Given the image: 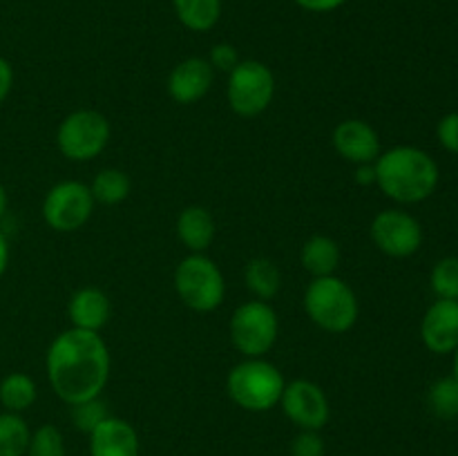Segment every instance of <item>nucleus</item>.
I'll return each instance as SVG.
<instances>
[{
  "instance_id": "obj_30",
  "label": "nucleus",
  "mask_w": 458,
  "mask_h": 456,
  "mask_svg": "<svg viewBox=\"0 0 458 456\" xmlns=\"http://www.w3.org/2000/svg\"><path fill=\"white\" fill-rule=\"evenodd\" d=\"M438 143L452 155H458V112H450L443 116L437 125Z\"/></svg>"
},
{
  "instance_id": "obj_15",
  "label": "nucleus",
  "mask_w": 458,
  "mask_h": 456,
  "mask_svg": "<svg viewBox=\"0 0 458 456\" xmlns=\"http://www.w3.org/2000/svg\"><path fill=\"white\" fill-rule=\"evenodd\" d=\"M89 436V456H141V441L128 420L107 416Z\"/></svg>"
},
{
  "instance_id": "obj_18",
  "label": "nucleus",
  "mask_w": 458,
  "mask_h": 456,
  "mask_svg": "<svg viewBox=\"0 0 458 456\" xmlns=\"http://www.w3.org/2000/svg\"><path fill=\"white\" fill-rule=\"evenodd\" d=\"M300 262L311 277L335 275L340 264V246L329 235H311L300 250Z\"/></svg>"
},
{
  "instance_id": "obj_28",
  "label": "nucleus",
  "mask_w": 458,
  "mask_h": 456,
  "mask_svg": "<svg viewBox=\"0 0 458 456\" xmlns=\"http://www.w3.org/2000/svg\"><path fill=\"white\" fill-rule=\"evenodd\" d=\"M325 438L313 429H300L291 441V456H325Z\"/></svg>"
},
{
  "instance_id": "obj_14",
  "label": "nucleus",
  "mask_w": 458,
  "mask_h": 456,
  "mask_svg": "<svg viewBox=\"0 0 458 456\" xmlns=\"http://www.w3.org/2000/svg\"><path fill=\"white\" fill-rule=\"evenodd\" d=\"M335 152L353 165L374 164L380 156V137L367 121L344 119L335 125L331 137Z\"/></svg>"
},
{
  "instance_id": "obj_20",
  "label": "nucleus",
  "mask_w": 458,
  "mask_h": 456,
  "mask_svg": "<svg viewBox=\"0 0 458 456\" xmlns=\"http://www.w3.org/2000/svg\"><path fill=\"white\" fill-rule=\"evenodd\" d=\"M174 13L186 30L206 34L222 18V0H173Z\"/></svg>"
},
{
  "instance_id": "obj_11",
  "label": "nucleus",
  "mask_w": 458,
  "mask_h": 456,
  "mask_svg": "<svg viewBox=\"0 0 458 456\" xmlns=\"http://www.w3.org/2000/svg\"><path fill=\"white\" fill-rule=\"evenodd\" d=\"M282 411L286 418L298 429H313L320 432L329 423L331 407L325 389L318 383L307 378L291 380L284 384V392L280 398Z\"/></svg>"
},
{
  "instance_id": "obj_31",
  "label": "nucleus",
  "mask_w": 458,
  "mask_h": 456,
  "mask_svg": "<svg viewBox=\"0 0 458 456\" xmlns=\"http://www.w3.org/2000/svg\"><path fill=\"white\" fill-rule=\"evenodd\" d=\"M300 9L311 13H329L343 7L347 0H293Z\"/></svg>"
},
{
  "instance_id": "obj_6",
  "label": "nucleus",
  "mask_w": 458,
  "mask_h": 456,
  "mask_svg": "<svg viewBox=\"0 0 458 456\" xmlns=\"http://www.w3.org/2000/svg\"><path fill=\"white\" fill-rule=\"evenodd\" d=\"M280 335V317L264 300H249L231 316V342L244 358H264Z\"/></svg>"
},
{
  "instance_id": "obj_8",
  "label": "nucleus",
  "mask_w": 458,
  "mask_h": 456,
  "mask_svg": "<svg viewBox=\"0 0 458 456\" xmlns=\"http://www.w3.org/2000/svg\"><path fill=\"white\" fill-rule=\"evenodd\" d=\"M110 137V121L103 112L76 110L58 125L56 146L70 161H92L106 150Z\"/></svg>"
},
{
  "instance_id": "obj_10",
  "label": "nucleus",
  "mask_w": 458,
  "mask_h": 456,
  "mask_svg": "<svg viewBox=\"0 0 458 456\" xmlns=\"http://www.w3.org/2000/svg\"><path fill=\"white\" fill-rule=\"evenodd\" d=\"M371 241L387 258L405 259L423 246V226L411 213L401 208L380 210L369 226Z\"/></svg>"
},
{
  "instance_id": "obj_22",
  "label": "nucleus",
  "mask_w": 458,
  "mask_h": 456,
  "mask_svg": "<svg viewBox=\"0 0 458 456\" xmlns=\"http://www.w3.org/2000/svg\"><path fill=\"white\" fill-rule=\"evenodd\" d=\"M89 190L97 204L103 206H116L125 201L132 190V182L128 174L119 168H106L97 173V177L89 183Z\"/></svg>"
},
{
  "instance_id": "obj_2",
  "label": "nucleus",
  "mask_w": 458,
  "mask_h": 456,
  "mask_svg": "<svg viewBox=\"0 0 458 456\" xmlns=\"http://www.w3.org/2000/svg\"><path fill=\"white\" fill-rule=\"evenodd\" d=\"M374 168L380 192L403 206L429 199L441 182L437 159L416 146H394L380 152Z\"/></svg>"
},
{
  "instance_id": "obj_32",
  "label": "nucleus",
  "mask_w": 458,
  "mask_h": 456,
  "mask_svg": "<svg viewBox=\"0 0 458 456\" xmlns=\"http://www.w3.org/2000/svg\"><path fill=\"white\" fill-rule=\"evenodd\" d=\"M13 88V67L7 58L0 56V106L4 103V98L9 97Z\"/></svg>"
},
{
  "instance_id": "obj_4",
  "label": "nucleus",
  "mask_w": 458,
  "mask_h": 456,
  "mask_svg": "<svg viewBox=\"0 0 458 456\" xmlns=\"http://www.w3.org/2000/svg\"><path fill=\"white\" fill-rule=\"evenodd\" d=\"M304 311L313 325L329 334H347L358 322V298L338 275L313 277L304 291Z\"/></svg>"
},
{
  "instance_id": "obj_34",
  "label": "nucleus",
  "mask_w": 458,
  "mask_h": 456,
  "mask_svg": "<svg viewBox=\"0 0 458 456\" xmlns=\"http://www.w3.org/2000/svg\"><path fill=\"white\" fill-rule=\"evenodd\" d=\"M7 264H9V241L4 237V232L0 231V277L4 275L7 271Z\"/></svg>"
},
{
  "instance_id": "obj_12",
  "label": "nucleus",
  "mask_w": 458,
  "mask_h": 456,
  "mask_svg": "<svg viewBox=\"0 0 458 456\" xmlns=\"http://www.w3.org/2000/svg\"><path fill=\"white\" fill-rule=\"evenodd\" d=\"M215 80V70L210 67L208 58L191 56L173 67L165 80L168 97L179 106H192L199 103L210 92Z\"/></svg>"
},
{
  "instance_id": "obj_33",
  "label": "nucleus",
  "mask_w": 458,
  "mask_h": 456,
  "mask_svg": "<svg viewBox=\"0 0 458 456\" xmlns=\"http://www.w3.org/2000/svg\"><path fill=\"white\" fill-rule=\"evenodd\" d=\"M353 179H356V183H360V186H371V183H376L374 164L356 165V174H353Z\"/></svg>"
},
{
  "instance_id": "obj_5",
  "label": "nucleus",
  "mask_w": 458,
  "mask_h": 456,
  "mask_svg": "<svg viewBox=\"0 0 458 456\" xmlns=\"http://www.w3.org/2000/svg\"><path fill=\"white\" fill-rule=\"evenodd\" d=\"M174 291L188 308L210 313L226 298V280L222 268L206 253H191L174 268Z\"/></svg>"
},
{
  "instance_id": "obj_19",
  "label": "nucleus",
  "mask_w": 458,
  "mask_h": 456,
  "mask_svg": "<svg viewBox=\"0 0 458 456\" xmlns=\"http://www.w3.org/2000/svg\"><path fill=\"white\" fill-rule=\"evenodd\" d=\"M244 282L246 289L253 293L255 300H268L276 298L282 289V271L277 264L268 258H253L244 266Z\"/></svg>"
},
{
  "instance_id": "obj_35",
  "label": "nucleus",
  "mask_w": 458,
  "mask_h": 456,
  "mask_svg": "<svg viewBox=\"0 0 458 456\" xmlns=\"http://www.w3.org/2000/svg\"><path fill=\"white\" fill-rule=\"evenodd\" d=\"M7 206H9L7 190H4V186H3V183H0V219H3L4 213H7Z\"/></svg>"
},
{
  "instance_id": "obj_36",
  "label": "nucleus",
  "mask_w": 458,
  "mask_h": 456,
  "mask_svg": "<svg viewBox=\"0 0 458 456\" xmlns=\"http://www.w3.org/2000/svg\"><path fill=\"white\" fill-rule=\"evenodd\" d=\"M452 376H454V378L458 380V347L454 351V367H452Z\"/></svg>"
},
{
  "instance_id": "obj_7",
  "label": "nucleus",
  "mask_w": 458,
  "mask_h": 456,
  "mask_svg": "<svg viewBox=\"0 0 458 456\" xmlns=\"http://www.w3.org/2000/svg\"><path fill=\"white\" fill-rule=\"evenodd\" d=\"M273 97H276V76L262 61L246 58L228 74V106L242 119H255L267 112Z\"/></svg>"
},
{
  "instance_id": "obj_25",
  "label": "nucleus",
  "mask_w": 458,
  "mask_h": 456,
  "mask_svg": "<svg viewBox=\"0 0 458 456\" xmlns=\"http://www.w3.org/2000/svg\"><path fill=\"white\" fill-rule=\"evenodd\" d=\"M437 300H458V258L450 255L434 264L432 275H429Z\"/></svg>"
},
{
  "instance_id": "obj_27",
  "label": "nucleus",
  "mask_w": 458,
  "mask_h": 456,
  "mask_svg": "<svg viewBox=\"0 0 458 456\" xmlns=\"http://www.w3.org/2000/svg\"><path fill=\"white\" fill-rule=\"evenodd\" d=\"M107 416H110L107 414V405L106 401H101V396L72 405V420H74L76 429L83 434H92Z\"/></svg>"
},
{
  "instance_id": "obj_3",
  "label": "nucleus",
  "mask_w": 458,
  "mask_h": 456,
  "mask_svg": "<svg viewBox=\"0 0 458 456\" xmlns=\"http://www.w3.org/2000/svg\"><path fill=\"white\" fill-rule=\"evenodd\" d=\"M284 384V376L271 360L244 358L228 371L226 392L237 407L259 414L280 405Z\"/></svg>"
},
{
  "instance_id": "obj_23",
  "label": "nucleus",
  "mask_w": 458,
  "mask_h": 456,
  "mask_svg": "<svg viewBox=\"0 0 458 456\" xmlns=\"http://www.w3.org/2000/svg\"><path fill=\"white\" fill-rule=\"evenodd\" d=\"M30 438L31 429L21 414H0V456H25Z\"/></svg>"
},
{
  "instance_id": "obj_1",
  "label": "nucleus",
  "mask_w": 458,
  "mask_h": 456,
  "mask_svg": "<svg viewBox=\"0 0 458 456\" xmlns=\"http://www.w3.org/2000/svg\"><path fill=\"white\" fill-rule=\"evenodd\" d=\"M112 358L106 340L94 331L67 329L49 342L45 356L49 387L65 405L101 396L110 380Z\"/></svg>"
},
{
  "instance_id": "obj_29",
  "label": "nucleus",
  "mask_w": 458,
  "mask_h": 456,
  "mask_svg": "<svg viewBox=\"0 0 458 456\" xmlns=\"http://www.w3.org/2000/svg\"><path fill=\"white\" fill-rule=\"evenodd\" d=\"M240 52H237L235 45L231 43H217L213 49H210L208 63L213 70L224 72V74H231L237 65H240Z\"/></svg>"
},
{
  "instance_id": "obj_16",
  "label": "nucleus",
  "mask_w": 458,
  "mask_h": 456,
  "mask_svg": "<svg viewBox=\"0 0 458 456\" xmlns=\"http://www.w3.org/2000/svg\"><path fill=\"white\" fill-rule=\"evenodd\" d=\"M110 298H107L106 291H101L98 286H83V289L76 291L70 298V302H67V317H70L74 329L94 331V334H98V331L110 322Z\"/></svg>"
},
{
  "instance_id": "obj_24",
  "label": "nucleus",
  "mask_w": 458,
  "mask_h": 456,
  "mask_svg": "<svg viewBox=\"0 0 458 456\" xmlns=\"http://www.w3.org/2000/svg\"><path fill=\"white\" fill-rule=\"evenodd\" d=\"M428 405L434 416L452 420L458 416V380L454 376L438 378L428 392Z\"/></svg>"
},
{
  "instance_id": "obj_21",
  "label": "nucleus",
  "mask_w": 458,
  "mask_h": 456,
  "mask_svg": "<svg viewBox=\"0 0 458 456\" xmlns=\"http://www.w3.org/2000/svg\"><path fill=\"white\" fill-rule=\"evenodd\" d=\"M36 396H38V389H36L34 378L22 371H12L0 380V405L4 407V411L22 414L34 405Z\"/></svg>"
},
{
  "instance_id": "obj_26",
  "label": "nucleus",
  "mask_w": 458,
  "mask_h": 456,
  "mask_svg": "<svg viewBox=\"0 0 458 456\" xmlns=\"http://www.w3.org/2000/svg\"><path fill=\"white\" fill-rule=\"evenodd\" d=\"M25 456H65V438L56 425H40L31 432Z\"/></svg>"
},
{
  "instance_id": "obj_13",
  "label": "nucleus",
  "mask_w": 458,
  "mask_h": 456,
  "mask_svg": "<svg viewBox=\"0 0 458 456\" xmlns=\"http://www.w3.org/2000/svg\"><path fill=\"white\" fill-rule=\"evenodd\" d=\"M420 340L437 356L454 353L458 347V300H434L420 322Z\"/></svg>"
},
{
  "instance_id": "obj_9",
  "label": "nucleus",
  "mask_w": 458,
  "mask_h": 456,
  "mask_svg": "<svg viewBox=\"0 0 458 456\" xmlns=\"http://www.w3.org/2000/svg\"><path fill=\"white\" fill-rule=\"evenodd\" d=\"M92 190L88 183L67 179L58 182L47 190L43 199V219L52 231L56 232H74L89 222L94 213Z\"/></svg>"
},
{
  "instance_id": "obj_17",
  "label": "nucleus",
  "mask_w": 458,
  "mask_h": 456,
  "mask_svg": "<svg viewBox=\"0 0 458 456\" xmlns=\"http://www.w3.org/2000/svg\"><path fill=\"white\" fill-rule=\"evenodd\" d=\"M174 231L191 253H206L215 240V219L204 206H186L179 213Z\"/></svg>"
}]
</instances>
